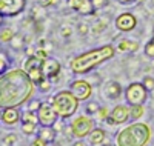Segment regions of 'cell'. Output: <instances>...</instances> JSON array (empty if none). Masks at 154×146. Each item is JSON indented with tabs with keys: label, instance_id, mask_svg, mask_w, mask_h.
I'll list each match as a JSON object with an SVG mask.
<instances>
[{
	"label": "cell",
	"instance_id": "cell-1",
	"mask_svg": "<svg viewBox=\"0 0 154 146\" xmlns=\"http://www.w3.org/2000/svg\"><path fill=\"white\" fill-rule=\"evenodd\" d=\"M35 83L25 69H9L0 75V109L20 108L31 100Z\"/></svg>",
	"mask_w": 154,
	"mask_h": 146
},
{
	"label": "cell",
	"instance_id": "cell-2",
	"mask_svg": "<svg viewBox=\"0 0 154 146\" xmlns=\"http://www.w3.org/2000/svg\"><path fill=\"white\" fill-rule=\"evenodd\" d=\"M114 54H116V49L111 45H105V46L97 48V49L86 51L83 54L77 56L75 59H72V62L69 63L71 71L74 74H86L89 71H93L96 66L112 59Z\"/></svg>",
	"mask_w": 154,
	"mask_h": 146
},
{
	"label": "cell",
	"instance_id": "cell-3",
	"mask_svg": "<svg viewBox=\"0 0 154 146\" xmlns=\"http://www.w3.org/2000/svg\"><path fill=\"white\" fill-rule=\"evenodd\" d=\"M151 138V129L146 123L134 122L125 126L116 137L117 146H146Z\"/></svg>",
	"mask_w": 154,
	"mask_h": 146
},
{
	"label": "cell",
	"instance_id": "cell-4",
	"mask_svg": "<svg viewBox=\"0 0 154 146\" xmlns=\"http://www.w3.org/2000/svg\"><path fill=\"white\" fill-rule=\"evenodd\" d=\"M49 102L56 109L59 118H69L77 112V108H79V100L71 91H60L56 96H53Z\"/></svg>",
	"mask_w": 154,
	"mask_h": 146
},
{
	"label": "cell",
	"instance_id": "cell-5",
	"mask_svg": "<svg viewBox=\"0 0 154 146\" xmlns=\"http://www.w3.org/2000/svg\"><path fill=\"white\" fill-rule=\"evenodd\" d=\"M125 99L130 106L134 105H143L148 99V89L143 86V83H130L125 89Z\"/></svg>",
	"mask_w": 154,
	"mask_h": 146
},
{
	"label": "cell",
	"instance_id": "cell-6",
	"mask_svg": "<svg viewBox=\"0 0 154 146\" xmlns=\"http://www.w3.org/2000/svg\"><path fill=\"white\" fill-rule=\"evenodd\" d=\"M69 126L72 129L74 137L83 138V137H88L89 134H91V131L94 129V122L89 115H79L71 122Z\"/></svg>",
	"mask_w": 154,
	"mask_h": 146
},
{
	"label": "cell",
	"instance_id": "cell-7",
	"mask_svg": "<svg viewBox=\"0 0 154 146\" xmlns=\"http://www.w3.org/2000/svg\"><path fill=\"white\" fill-rule=\"evenodd\" d=\"M42 63H43V60H40L35 56H31V57H28L26 60H25V65H23L25 72L29 75V78L35 83V86L45 78L43 69H42Z\"/></svg>",
	"mask_w": 154,
	"mask_h": 146
},
{
	"label": "cell",
	"instance_id": "cell-8",
	"mask_svg": "<svg viewBox=\"0 0 154 146\" xmlns=\"http://www.w3.org/2000/svg\"><path fill=\"white\" fill-rule=\"evenodd\" d=\"M26 8V0H0V16L6 17H16L25 11Z\"/></svg>",
	"mask_w": 154,
	"mask_h": 146
},
{
	"label": "cell",
	"instance_id": "cell-9",
	"mask_svg": "<svg viewBox=\"0 0 154 146\" xmlns=\"http://www.w3.org/2000/svg\"><path fill=\"white\" fill-rule=\"evenodd\" d=\"M37 117H38V125L40 126H54L59 118L51 102H42V106L37 111Z\"/></svg>",
	"mask_w": 154,
	"mask_h": 146
},
{
	"label": "cell",
	"instance_id": "cell-10",
	"mask_svg": "<svg viewBox=\"0 0 154 146\" xmlns=\"http://www.w3.org/2000/svg\"><path fill=\"white\" fill-rule=\"evenodd\" d=\"M128 118H131V111H130V106L126 105H117L114 106L112 111L109 112L108 117V125L116 126V125H123L128 122Z\"/></svg>",
	"mask_w": 154,
	"mask_h": 146
},
{
	"label": "cell",
	"instance_id": "cell-11",
	"mask_svg": "<svg viewBox=\"0 0 154 146\" xmlns=\"http://www.w3.org/2000/svg\"><path fill=\"white\" fill-rule=\"evenodd\" d=\"M69 91L75 96V99L82 102V100H88L93 94V86L91 83H88L86 80H74L69 86Z\"/></svg>",
	"mask_w": 154,
	"mask_h": 146
},
{
	"label": "cell",
	"instance_id": "cell-12",
	"mask_svg": "<svg viewBox=\"0 0 154 146\" xmlns=\"http://www.w3.org/2000/svg\"><path fill=\"white\" fill-rule=\"evenodd\" d=\"M136 25H137V19H136L134 14H131V12H122V14L117 16V19H116V28L122 32L133 31L136 28Z\"/></svg>",
	"mask_w": 154,
	"mask_h": 146
},
{
	"label": "cell",
	"instance_id": "cell-13",
	"mask_svg": "<svg viewBox=\"0 0 154 146\" xmlns=\"http://www.w3.org/2000/svg\"><path fill=\"white\" fill-rule=\"evenodd\" d=\"M0 122L6 126H16L22 122V111L19 108H3L0 112Z\"/></svg>",
	"mask_w": 154,
	"mask_h": 146
},
{
	"label": "cell",
	"instance_id": "cell-14",
	"mask_svg": "<svg viewBox=\"0 0 154 146\" xmlns=\"http://www.w3.org/2000/svg\"><path fill=\"white\" fill-rule=\"evenodd\" d=\"M42 69H43V75L45 78H49V80H56L60 74V62L56 60V59H45L43 63H42Z\"/></svg>",
	"mask_w": 154,
	"mask_h": 146
},
{
	"label": "cell",
	"instance_id": "cell-15",
	"mask_svg": "<svg viewBox=\"0 0 154 146\" xmlns=\"http://www.w3.org/2000/svg\"><path fill=\"white\" fill-rule=\"evenodd\" d=\"M66 5L68 8L74 9L75 12H79L82 16H91L96 11L91 0H66Z\"/></svg>",
	"mask_w": 154,
	"mask_h": 146
},
{
	"label": "cell",
	"instance_id": "cell-16",
	"mask_svg": "<svg viewBox=\"0 0 154 146\" xmlns=\"http://www.w3.org/2000/svg\"><path fill=\"white\" fill-rule=\"evenodd\" d=\"M103 94L109 99V100H116L122 96V86L117 82H108L103 88Z\"/></svg>",
	"mask_w": 154,
	"mask_h": 146
},
{
	"label": "cell",
	"instance_id": "cell-17",
	"mask_svg": "<svg viewBox=\"0 0 154 146\" xmlns=\"http://www.w3.org/2000/svg\"><path fill=\"white\" fill-rule=\"evenodd\" d=\"M37 137L43 138L46 143H53L57 137V131L54 126H40L37 129Z\"/></svg>",
	"mask_w": 154,
	"mask_h": 146
},
{
	"label": "cell",
	"instance_id": "cell-18",
	"mask_svg": "<svg viewBox=\"0 0 154 146\" xmlns=\"http://www.w3.org/2000/svg\"><path fill=\"white\" fill-rule=\"evenodd\" d=\"M88 140H89V143H91V146H100V144H103L106 141V134H105L103 129L94 128L91 131V134L88 135Z\"/></svg>",
	"mask_w": 154,
	"mask_h": 146
},
{
	"label": "cell",
	"instance_id": "cell-19",
	"mask_svg": "<svg viewBox=\"0 0 154 146\" xmlns=\"http://www.w3.org/2000/svg\"><path fill=\"white\" fill-rule=\"evenodd\" d=\"M11 63H12V60H11L9 54H8V52H6L5 49L0 48V75H3L5 72H8V71H9Z\"/></svg>",
	"mask_w": 154,
	"mask_h": 146
},
{
	"label": "cell",
	"instance_id": "cell-20",
	"mask_svg": "<svg viewBox=\"0 0 154 146\" xmlns=\"http://www.w3.org/2000/svg\"><path fill=\"white\" fill-rule=\"evenodd\" d=\"M117 49L122 52H136L139 49V43L134 40H128V38H123V40L119 42Z\"/></svg>",
	"mask_w": 154,
	"mask_h": 146
},
{
	"label": "cell",
	"instance_id": "cell-21",
	"mask_svg": "<svg viewBox=\"0 0 154 146\" xmlns=\"http://www.w3.org/2000/svg\"><path fill=\"white\" fill-rule=\"evenodd\" d=\"M8 43H9V48H11V49L19 51V49L25 48V45H26V40H25V37H23L22 34H16Z\"/></svg>",
	"mask_w": 154,
	"mask_h": 146
},
{
	"label": "cell",
	"instance_id": "cell-22",
	"mask_svg": "<svg viewBox=\"0 0 154 146\" xmlns=\"http://www.w3.org/2000/svg\"><path fill=\"white\" fill-rule=\"evenodd\" d=\"M20 123H34V125H38V117H37V112H32V111H25L22 112V122Z\"/></svg>",
	"mask_w": 154,
	"mask_h": 146
},
{
	"label": "cell",
	"instance_id": "cell-23",
	"mask_svg": "<svg viewBox=\"0 0 154 146\" xmlns=\"http://www.w3.org/2000/svg\"><path fill=\"white\" fill-rule=\"evenodd\" d=\"M130 111H131V118H133V120H139V118L145 114L143 105H134V106H130Z\"/></svg>",
	"mask_w": 154,
	"mask_h": 146
},
{
	"label": "cell",
	"instance_id": "cell-24",
	"mask_svg": "<svg viewBox=\"0 0 154 146\" xmlns=\"http://www.w3.org/2000/svg\"><path fill=\"white\" fill-rule=\"evenodd\" d=\"M22 132L26 134V135L37 134V125H34V123H22Z\"/></svg>",
	"mask_w": 154,
	"mask_h": 146
},
{
	"label": "cell",
	"instance_id": "cell-25",
	"mask_svg": "<svg viewBox=\"0 0 154 146\" xmlns=\"http://www.w3.org/2000/svg\"><path fill=\"white\" fill-rule=\"evenodd\" d=\"M106 26H108V19H102L100 22H97V23L93 25V32L99 34V32H102V31H105Z\"/></svg>",
	"mask_w": 154,
	"mask_h": 146
},
{
	"label": "cell",
	"instance_id": "cell-26",
	"mask_svg": "<svg viewBox=\"0 0 154 146\" xmlns=\"http://www.w3.org/2000/svg\"><path fill=\"white\" fill-rule=\"evenodd\" d=\"M99 109H100V105L97 103V102H88L86 103V114L88 115H93V114H97L99 112Z\"/></svg>",
	"mask_w": 154,
	"mask_h": 146
},
{
	"label": "cell",
	"instance_id": "cell-27",
	"mask_svg": "<svg viewBox=\"0 0 154 146\" xmlns=\"http://www.w3.org/2000/svg\"><path fill=\"white\" fill-rule=\"evenodd\" d=\"M40 92H49L51 91V86H53V80H49V78H43V80L37 85Z\"/></svg>",
	"mask_w": 154,
	"mask_h": 146
},
{
	"label": "cell",
	"instance_id": "cell-28",
	"mask_svg": "<svg viewBox=\"0 0 154 146\" xmlns=\"http://www.w3.org/2000/svg\"><path fill=\"white\" fill-rule=\"evenodd\" d=\"M14 35H16L14 31L9 29V28H6V29H3L2 32H0V40H2V42H9Z\"/></svg>",
	"mask_w": 154,
	"mask_h": 146
},
{
	"label": "cell",
	"instance_id": "cell-29",
	"mask_svg": "<svg viewBox=\"0 0 154 146\" xmlns=\"http://www.w3.org/2000/svg\"><path fill=\"white\" fill-rule=\"evenodd\" d=\"M145 54H146V57H149V59H154V38L152 40H149L146 45H145Z\"/></svg>",
	"mask_w": 154,
	"mask_h": 146
},
{
	"label": "cell",
	"instance_id": "cell-30",
	"mask_svg": "<svg viewBox=\"0 0 154 146\" xmlns=\"http://www.w3.org/2000/svg\"><path fill=\"white\" fill-rule=\"evenodd\" d=\"M109 109L108 108H102L100 106V109H99V112L96 114L97 117H99V120H102V122H105V120H108V117H109Z\"/></svg>",
	"mask_w": 154,
	"mask_h": 146
},
{
	"label": "cell",
	"instance_id": "cell-31",
	"mask_svg": "<svg viewBox=\"0 0 154 146\" xmlns=\"http://www.w3.org/2000/svg\"><path fill=\"white\" fill-rule=\"evenodd\" d=\"M40 106H42V102H40V100H37V99H34V100H29V103H28V109L32 111V112H37Z\"/></svg>",
	"mask_w": 154,
	"mask_h": 146
},
{
	"label": "cell",
	"instance_id": "cell-32",
	"mask_svg": "<svg viewBox=\"0 0 154 146\" xmlns=\"http://www.w3.org/2000/svg\"><path fill=\"white\" fill-rule=\"evenodd\" d=\"M142 83H143V86H145L148 91H154V78H152V77H149V75L143 77Z\"/></svg>",
	"mask_w": 154,
	"mask_h": 146
},
{
	"label": "cell",
	"instance_id": "cell-33",
	"mask_svg": "<svg viewBox=\"0 0 154 146\" xmlns=\"http://www.w3.org/2000/svg\"><path fill=\"white\" fill-rule=\"evenodd\" d=\"M35 57H38L40 60H45V59H48V51L46 49H43L42 46H38L37 49H35V54H34Z\"/></svg>",
	"mask_w": 154,
	"mask_h": 146
},
{
	"label": "cell",
	"instance_id": "cell-34",
	"mask_svg": "<svg viewBox=\"0 0 154 146\" xmlns=\"http://www.w3.org/2000/svg\"><path fill=\"white\" fill-rule=\"evenodd\" d=\"M16 140H17V135L16 134H8L3 138V146H11L12 143H16Z\"/></svg>",
	"mask_w": 154,
	"mask_h": 146
},
{
	"label": "cell",
	"instance_id": "cell-35",
	"mask_svg": "<svg viewBox=\"0 0 154 146\" xmlns=\"http://www.w3.org/2000/svg\"><path fill=\"white\" fill-rule=\"evenodd\" d=\"M91 3H93L94 9H102L108 5V0H91Z\"/></svg>",
	"mask_w": 154,
	"mask_h": 146
},
{
	"label": "cell",
	"instance_id": "cell-36",
	"mask_svg": "<svg viewBox=\"0 0 154 146\" xmlns=\"http://www.w3.org/2000/svg\"><path fill=\"white\" fill-rule=\"evenodd\" d=\"M77 29H79V32H80L82 35H85V34H88V31H89V26H88L86 23H79V25H77Z\"/></svg>",
	"mask_w": 154,
	"mask_h": 146
},
{
	"label": "cell",
	"instance_id": "cell-37",
	"mask_svg": "<svg viewBox=\"0 0 154 146\" xmlns=\"http://www.w3.org/2000/svg\"><path fill=\"white\" fill-rule=\"evenodd\" d=\"M48 143L43 140V138H40V137H35L32 141H31V144L29 146H46Z\"/></svg>",
	"mask_w": 154,
	"mask_h": 146
},
{
	"label": "cell",
	"instance_id": "cell-38",
	"mask_svg": "<svg viewBox=\"0 0 154 146\" xmlns=\"http://www.w3.org/2000/svg\"><path fill=\"white\" fill-rule=\"evenodd\" d=\"M40 6H51V5H56L57 0H38Z\"/></svg>",
	"mask_w": 154,
	"mask_h": 146
},
{
	"label": "cell",
	"instance_id": "cell-39",
	"mask_svg": "<svg viewBox=\"0 0 154 146\" xmlns=\"http://www.w3.org/2000/svg\"><path fill=\"white\" fill-rule=\"evenodd\" d=\"M71 28H69V26H63V28H62V35L63 37H69L71 35Z\"/></svg>",
	"mask_w": 154,
	"mask_h": 146
},
{
	"label": "cell",
	"instance_id": "cell-40",
	"mask_svg": "<svg viewBox=\"0 0 154 146\" xmlns=\"http://www.w3.org/2000/svg\"><path fill=\"white\" fill-rule=\"evenodd\" d=\"M72 146H85V143L82 141V138H79V140H77V141H75Z\"/></svg>",
	"mask_w": 154,
	"mask_h": 146
},
{
	"label": "cell",
	"instance_id": "cell-41",
	"mask_svg": "<svg viewBox=\"0 0 154 146\" xmlns=\"http://www.w3.org/2000/svg\"><path fill=\"white\" fill-rule=\"evenodd\" d=\"M119 2H120L122 5H128V3H133L134 0H119Z\"/></svg>",
	"mask_w": 154,
	"mask_h": 146
},
{
	"label": "cell",
	"instance_id": "cell-42",
	"mask_svg": "<svg viewBox=\"0 0 154 146\" xmlns=\"http://www.w3.org/2000/svg\"><path fill=\"white\" fill-rule=\"evenodd\" d=\"M3 25H5V17H3V16H0V28H2Z\"/></svg>",
	"mask_w": 154,
	"mask_h": 146
},
{
	"label": "cell",
	"instance_id": "cell-43",
	"mask_svg": "<svg viewBox=\"0 0 154 146\" xmlns=\"http://www.w3.org/2000/svg\"><path fill=\"white\" fill-rule=\"evenodd\" d=\"M151 3H152V6H154V0H151Z\"/></svg>",
	"mask_w": 154,
	"mask_h": 146
}]
</instances>
